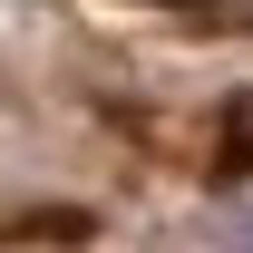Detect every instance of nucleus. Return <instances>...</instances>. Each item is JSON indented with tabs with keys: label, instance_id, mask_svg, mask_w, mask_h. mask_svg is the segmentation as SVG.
I'll return each mask as SVG.
<instances>
[{
	"label": "nucleus",
	"instance_id": "nucleus-1",
	"mask_svg": "<svg viewBox=\"0 0 253 253\" xmlns=\"http://www.w3.org/2000/svg\"><path fill=\"white\" fill-rule=\"evenodd\" d=\"M234 253H253V214H244V224H234Z\"/></svg>",
	"mask_w": 253,
	"mask_h": 253
}]
</instances>
